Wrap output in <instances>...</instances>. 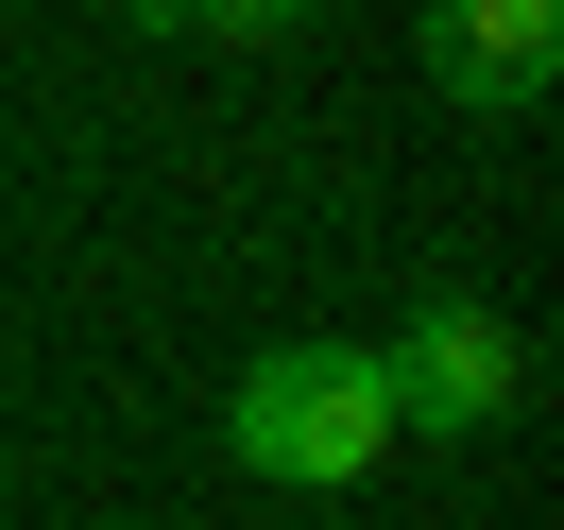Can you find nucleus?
I'll return each instance as SVG.
<instances>
[{
    "instance_id": "nucleus-1",
    "label": "nucleus",
    "mask_w": 564,
    "mask_h": 530,
    "mask_svg": "<svg viewBox=\"0 0 564 530\" xmlns=\"http://www.w3.org/2000/svg\"><path fill=\"white\" fill-rule=\"evenodd\" d=\"M223 445L257 462V479H359V462L393 445V393H377V343H274L240 393H223Z\"/></svg>"
},
{
    "instance_id": "nucleus-2",
    "label": "nucleus",
    "mask_w": 564,
    "mask_h": 530,
    "mask_svg": "<svg viewBox=\"0 0 564 530\" xmlns=\"http://www.w3.org/2000/svg\"><path fill=\"white\" fill-rule=\"evenodd\" d=\"M377 393H393V428H445V445H462V428H496V411L530 393V359H513V325H496V309H462V291H445V309H411V325L377 343Z\"/></svg>"
},
{
    "instance_id": "nucleus-3",
    "label": "nucleus",
    "mask_w": 564,
    "mask_h": 530,
    "mask_svg": "<svg viewBox=\"0 0 564 530\" xmlns=\"http://www.w3.org/2000/svg\"><path fill=\"white\" fill-rule=\"evenodd\" d=\"M547 69H564V0H427V86L445 104H547Z\"/></svg>"
},
{
    "instance_id": "nucleus-4",
    "label": "nucleus",
    "mask_w": 564,
    "mask_h": 530,
    "mask_svg": "<svg viewBox=\"0 0 564 530\" xmlns=\"http://www.w3.org/2000/svg\"><path fill=\"white\" fill-rule=\"evenodd\" d=\"M154 18H188V35H240V52H257V35H291L308 0H154Z\"/></svg>"
},
{
    "instance_id": "nucleus-5",
    "label": "nucleus",
    "mask_w": 564,
    "mask_h": 530,
    "mask_svg": "<svg viewBox=\"0 0 564 530\" xmlns=\"http://www.w3.org/2000/svg\"><path fill=\"white\" fill-rule=\"evenodd\" d=\"M120 18H154V0H120Z\"/></svg>"
}]
</instances>
